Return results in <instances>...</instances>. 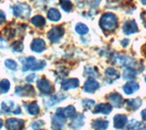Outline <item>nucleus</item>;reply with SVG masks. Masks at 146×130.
<instances>
[{
  "instance_id": "24",
  "label": "nucleus",
  "mask_w": 146,
  "mask_h": 130,
  "mask_svg": "<svg viewBox=\"0 0 146 130\" xmlns=\"http://www.w3.org/2000/svg\"><path fill=\"white\" fill-rule=\"evenodd\" d=\"M48 18L50 21H53V22H58V20H60L61 18V15L59 11L56 8H50L48 12Z\"/></svg>"
},
{
  "instance_id": "27",
  "label": "nucleus",
  "mask_w": 146,
  "mask_h": 130,
  "mask_svg": "<svg viewBox=\"0 0 146 130\" xmlns=\"http://www.w3.org/2000/svg\"><path fill=\"white\" fill-rule=\"evenodd\" d=\"M65 118H61V116H59L58 115L55 114L53 116H52V127L54 128H60L62 127L64 124H65Z\"/></svg>"
},
{
  "instance_id": "28",
  "label": "nucleus",
  "mask_w": 146,
  "mask_h": 130,
  "mask_svg": "<svg viewBox=\"0 0 146 130\" xmlns=\"http://www.w3.org/2000/svg\"><path fill=\"white\" fill-rule=\"evenodd\" d=\"M10 89V82L8 79H3L0 81V93L6 94Z\"/></svg>"
},
{
  "instance_id": "13",
  "label": "nucleus",
  "mask_w": 146,
  "mask_h": 130,
  "mask_svg": "<svg viewBox=\"0 0 146 130\" xmlns=\"http://www.w3.org/2000/svg\"><path fill=\"white\" fill-rule=\"evenodd\" d=\"M99 87H100V84L97 82V80L90 77L85 82L83 89H84V91L87 93H94Z\"/></svg>"
},
{
  "instance_id": "44",
  "label": "nucleus",
  "mask_w": 146,
  "mask_h": 130,
  "mask_svg": "<svg viewBox=\"0 0 146 130\" xmlns=\"http://www.w3.org/2000/svg\"><path fill=\"white\" fill-rule=\"evenodd\" d=\"M143 55L146 56V45L143 47Z\"/></svg>"
},
{
  "instance_id": "2",
  "label": "nucleus",
  "mask_w": 146,
  "mask_h": 130,
  "mask_svg": "<svg viewBox=\"0 0 146 130\" xmlns=\"http://www.w3.org/2000/svg\"><path fill=\"white\" fill-rule=\"evenodd\" d=\"M100 26L105 31H113L118 26V18L112 13H106L102 15L100 20Z\"/></svg>"
},
{
  "instance_id": "12",
  "label": "nucleus",
  "mask_w": 146,
  "mask_h": 130,
  "mask_svg": "<svg viewBox=\"0 0 146 130\" xmlns=\"http://www.w3.org/2000/svg\"><path fill=\"white\" fill-rule=\"evenodd\" d=\"M30 48L33 52L42 53L46 49V43L41 38H35L30 45Z\"/></svg>"
},
{
  "instance_id": "42",
  "label": "nucleus",
  "mask_w": 146,
  "mask_h": 130,
  "mask_svg": "<svg viewBox=\"0 0 146 130\" xmlns=\"http://www.w3.org/2000/svg\"><path fill=\"white\" fill-rule=\"evenodd\" d=\"M141 118H143V120H145V121H146V108H145V109H143V111H141Z\"/></svg>"
},
{
  "instance_id": "15",
  "label": "nucleus",
  "mask_w": 146,
  "mask_h": 130,
  "mask_svg": "<svg viewBox=\"0 0 146 130\" xmlns=\"http://www.w3.org/2000/svg\"><path fill=\"white\" fill-rule=\"evenodd\" d=\"M105 77H106V80L109 83H111L120 78V73L115 68H109L105 70Z\"/></svg>"
},
{
  "instance_id": "5",
  "label": "nucleus",
  "mask_w": 146,
  "mask_h": 130,
  "mask_svg": "<svg viewBox=\"0 0 146 130\" xmlns=\"http://www.w3.org/2000/svg\"><path fill=\"white\" fill-rule=\"evenodd\" d=\"M36 87H38V90L43 94V95H51L54 91V88L52 87L51 83H50L47 78H41L36 82Z\"/></svg>"
},
{
  "instance_id": "49",
  "label": "nucleus",
  "mask_w": 146,
  "mask_h": 130,
  "mask_svg": "<svg viewBox=\"0 0 146 130\" xmlns=\"http://www.w3.org/2000/svg\"></svg>"
},
{
  "instance_id": "40",
  "label": "nucleus",
  "mask_w": 146,
  "mask_h": 130,
  "mask_svg": "<svg viewBox=\"0 0 146 130\" xmlns=\"http://www.w3.org/2000/svg\"><path fill=\"white\" fill-rule=\"evenodd\" d=\"M7 47V42L4 40L2 37H0V48H5Z\"/></svg>"
},
{
  "instance_id": "4",
  "label": "nucleus",
  "mask_w": 146,
  "mask_h": 130,
  "mask_svg": "<svg viewBox=\"0 0 146 130\" xmlns=\"http://www.w3.org/2000/svg\"><path fill=\"white\" fill-rule=\"evenodd\" d=\"M1 109L4 112H7V113H12V114H15V115L21 114L20 106L11 100L3 101L2 104H1Z\"/></svg>"
},
{
  "instance_id": "14",
  "label": "nucleus",
  "mask_w": 146,
  "mask_h": 130,
  "mask_svg": "<svg viewBox=\"0 0 146 130\" xmlns=\"http://www.w3.org/2000/svg\"><path fill=\"white\" fill-rule=\"evenodd\" d=\"M112 111L111 105L108 104V103H102L95 106V109L93 110L94 114H104L108 115Z\"/></svg>"
},
{
  "instance_id": "3",
  "label": "nucleus",
  "mask_w": 146,
  "mask_h": 130,
  "mask_svg": "<svg viewBox=\"0 0 146 130\" xmlns=\"http://www.w3.org/2000/svg\"><path fill=\"white\" fill-rule=\"evenodd\" d=\"M13 13H14V16L17 17L27 18V17L29 16L31 13V9H30V7L27 5V4L18 3L13 7Z\"/></svg>"
},
{
  "instance_id": "33",
  "label": "nucleus",
  "mask_w": 146,
  "mask_h": 130,
  "mask_svg": "<svg viewBox=\"0 0 146 130\" xmlns=\"http://www.w3.org/2000/svg\"><path fill=\"white\" fill-rule=\"evenodd\" d=\"M11 49L13 50V52L20 53L24 49V45H23L21 41H16L11 45Z\"/></svg>"
},
{
  "instance_id": "32",
  "label": "nucleus",
  "mask_w": 146,
  "mask_h": 130,
  "mask_svg": "<svg viewBox=\"0 0 146 130\" xmlns=\"http://www.w3.org/2000/svg\"><path fill=\"white\" fill-rule=\"evenodd\" d=\"M141 127V123L135 119H131L127 125L128 130H139Z\"/></svg>"
},
{
  "instance_id": "7",
  "label": "nucleus",
  "mask_w": 146,
  "mask_h": 130,
  "mask_svg": "<svg viewBox=\"0 0 146 130\" xmlns=\"http://www.w3.org/2000/svg\"><path fill=\"white\" fill-rule=\"evenodd\" d=\"M7 130H23L25 127V121L19 118H8L6 121Z\"/></svg>"
},
{
  "instance_id": "16",
  "label": "nucleus",
  "mask_w": 146,
  "mask_h": 130,
  "mask_svg": "<svg viewBox=\"0 0 146 130\" xmlns=\"http://www.w3.org/2000/svg\"><path fill=\"white\" fill-rule=\"evenodd\" d=\"M80 86V81L77 78H70L64 80L61 83V88L62 90H70L72 88H77Z\"/></svg>"
},
{
  "instance_id": "29",
  "label": "nucleus",
  "mask_w": 146,
  "mask_h": 130,
  "mask_svg": "<svg viewBox=\"0 0 146 130\" xmlns=\"http://www.w3.org/2000/svg\"><path fill=\"white\" fill-rule=\"evenodd\" d=\"M59 4H60L61 8L65 12H70L73 8V5L70 0H60V1H59Z\"/></svg>"
},
{
  "instance_id": "43",
  "label": "nucleus",
  "mask_w": 146,
  "mask_h": 130,
  "mask_svg": "<svg viewBox=\"0 0 146 130\" xmlns=\"http://www.w3.org/2000/svg\"><path fill=\"white\" fill-rule=\"evenodd\" d=\"M128 43H129V40H128V39H124L123 41H121V44H122V46H123V47L127 46Z\"/></svg>"
},
{
  "instance_id": "39",
  "label": "nucleus",
  "mask_w": 146,
  "mask_h": 130,
  "mask_svg": "<svg viewBox=\"0 0 146 130\" xmlns=\"http://www.w3.org/2000/svg\"><path fill=\"white\" fill-rule=\"evenodd\" d=\"M100 0H89V4L93 7H96L99 6Z\"/></svg>"
},
{
  "instance_id": "45",
  "label": "nucleus",
  "mask_w": 146,
  "mask_h": 130,
  "mask_svg": "<svg viewBox=\"0 0 146 130\" xmlns=\"http://www.w3.org/2000/svg\"><path fill=\"white\" fill-rule=\"evenodd\" d=\"M3 127V120L0 118V128H1Z\"/></svg>"
},
{
  "instance_id": "6",
  "label": "nucleus",
  "mask_w": 146,
  "mask_h": 130,
  "mask_svg": "<svg viewBox=\"0 0 146 130\" xmlns=\"http://www.w3.org/2000/svg\"><path fill=\"white\" fill-rule=\"evenodd\" d=\"M64 33H65V30L62 26H54L48 33V37L52 43H57L63 37Z\"/></svg>"
},
{
  "instance_id": "10",
  "label": "nucleus",
  "mask_w": 146,
  "mask_h": 130,
  "mask_svg": "<svg viewBox=\"0 0 146 130\" xmlns=\"http://www.w3.org/2000/svg\"><path fill=\"white\" fill-rule=\"evenodd\" d=\"M76 109L73 106H68L65 108H58L56 111V115L61 116L63 118H70L72 116H75Z\"/></svg>"
},
{
  "instance_id": "26",
  "label": "nucleus",
  "mask_w": 146,
  "mask_h": 130,
  "mask_svg": "<svg viewBox=\"0 0 146 130\" xmlns=\"http://www.w3.org/2000/svg\"><path fill=\"white\" fill-rule=\"evenodd\" d=\"M125 103L129 108L132 110H137L141 106V99L139 97H137V98H134V99H128L125 101Z\"/></svg>"
},
{
  "instance_id": "35",
  "label": "nucleus",
  "mask_w": 146,
  "mask_h": 130,
  "mask_svg": "<svg viewBox=\"0 0 146 130\" xmlns=\"http://www.w3.org/2000/svg\"><path fill=\"white\" fill-rule=\"evenodd\" d=\"M81 104H82V106L84 107L85 110H89L92 106H94L95 102L93 100H91V99H84V100H82Z\"/></svg>"
},
{
  "instance_id": "23",
  "label": "nucleus",
  "mask_w": 146,
  "mask_h": 130,
  "mask_svg": "<svg viewBox=\"0 0 146 130\" xmlns=\"http://www.w3.org/2000/svg\"><path fill=\"white\" fill-rule=\"evenodd\" d=\"M26 106H27V113H29V115H31V116H38L39 114L40 109H39V106L38 105V103H36V101H33V102L29 103V104L26 105Z\"/></svg>"
},
{
  "instance_id": "41",
  "label": "nucleus",
  "mask_w": 146,
  "mask_h": 130,
  "mask_svg": "<svg viewBox=\"0 0 146 130\" xmlns=\"http://www.w3.org/2000/svg\"><path fill=\"white\" fill-rule=\"evenodd\" d=\"M141 20H143V24H144L145 28H146V11H144V12L141 13Z\"/></svg>"
},
{
  "instance_id": "18",
  "label": "nucleus",
  "mask_w": 146,
  "mask_h": 130,
  "mask_svg": "<svg viewBox=\"0 0 146 130\" xmlns=\"http://www.w3.org/2000/svg\"><path fill=\"white\" fill-rule=\"evenodd\" d=\"M108 100L110 103L115 107H121L123 104V98L118 93H112L108 97Z\"/></svg>"
},
{
  "instance_id": "19",
  "label": "nucleus",
  "mask_w": 146,
  "mask_h": 130,
  "mask_svg": "<svg viewBox=\"0 0 146 130\" xmlns=\"http://www.w3.org/2000/svg\"><path fill=\"white\" fill-rule=\"evenodd\" d=\"M67 97L63 96L62 94H58V95L52 96L51 97H49L48 99L45 102V105L48 107H52L54 106H56L57 104H58L59 102H61L62 100L66 99Z\"/></svg>"
},
{
  "instance_id": "11",
  "label": "nucleus",
  "mask_w": 146,
  "mask_h": 130,
  "mask_svg": "<svg viewBox=\"0 0 146 130\" xmlns=\"http://www.w3.org/2000/svg\"><path fill=\"white\" fill-rule=\"evenodd\" d=\"M122 29H123L124 34L127 35H131V34H135L138 32V26H137V24L135 23L134 20L126 21L124 25H123Z\"/></svg>"
},
{
  "instance_id": "30",
  "label": "nucleus",
  "mask_w": 146,
  "mask_h": 130,
  "mask_svg": "<svg viewBox=\"0 0 146 130\" xmlns=\"http://www.w3.org/2000/svg\"><path fill=\"white\" fill-rule=\"evenodd\" d=\"M138 74L134 68H127L123 73V78L124 79H133L136 75Z\"/></svg>"
},
{
  "instance_id": "9",
  "label": "nucleus",
  "mask_w": 146,
  "mask_h": 130,
  "mask_svg": "<svg viewBox=\"0 0 146 130\" xmlns=\"http://www.w3.org/2000/svg\"><path fill=\"white\" fill-rule=\"evenodd\" d=\"M15 94L18 97H33L35 96V89L31 85H25L23 87H17Z\"/></svg>"
},
{
  "instance_id": "31",
  "label": "nucleus",
  "mask_w": 146,
  "mask_h": 130,
  "mask_svg": "<svg viewBox=\"0 0 146 130\" xmlns=\"http://www.w3.org/2000/svg\"><path fill=\"white\" fill-rule=\"evenodd\" d=\"M75 31L79 35H85L89 32V28L86 25L82 24V23H79V24H77V26H75Z\"/></svg>"
},
{
  "instance_id": "22",
  "label": "nucleus",
  "mask_w": 146,
  "mask_h": 130,
  "mask_svg": "<svg viewBox=\"0 0 146 130\" xmlns=\"http://www.w3.org/2000/svg\"><path fill=\"white\" fill-rule=\"evenodd\" d=\"M84 125V116L82 114H78L77 116H75L74 118L71 120L70 122V127L73 129H77L81 127Z\"/></svg>"
},
{
  "instance_id": "46",
  "label": "nucleus",
  "mask_w": 146,
  "mask_h": 130,
  "mask_svg": "<svg viewBox=\"0 0 146 130\" xmlns=\"http://www.w3.org/2000/svg\"><path fill=\"white\" fill-rule=\"evenodd\" d=\"M141 3H143L144 6H146V0H141Z\"/></svg>"
},
{
  "instance_id": "34",
  "label": "nucleus",
  "mask_w": 146,
  "mask_h": 130,
  "mask_svg": "<svg viewBox=\"0 0 146 130\" xmlns=\"http://www.w3.org/2000/svg\"><path fill=\"white\" fill-rule=\"evenodd\" d=\"M5 66H6V68H7L8 69H10V70H16L17 68V62H15L12 59L5 60Z\"/></svg>"
},
{
  "instance_id": "48",
  "label": "nucleus",
  "mask_w": 146,
  "mask_h": 130,
  "mask_svg": "<svg viewBox=\"0 0 146 130\" xmlns=\"http://www.w3.org/2000/svg\"><path fill=\"white\" fill-rule=\"evenodd\" d=\"M145 82H146V76H145Z\"/></svg>"
},
{
  "instance_id": "1",
  "label": "nucleus",
  "mask_w": 146,
  "mask_h": 130,
  "mask_svg": "<svg viewBox=\"0 0 146 130\" xmlns=\"http://www.w3.org/2000/svg\"><path fill=\"white\" fill-rule=\"evenodd\" d=\"M22 63V71H38L43 69L46 66V62L44 60H38L34 56L24 57L20 59Z\"/></svg>"
},
{
  "instance_id": "20",
  "label": "nucleus",
  "mask_w": 146,
  "mask_h": 130,
  "mask_svg": "<svg viewBox=\"0 0 146 130\" xmlns=\"http://www.w3.org/2000/svg\"><path fill=\"white\" fill-rule=\"evenodd\" d=\"M139 84L135 81H130L124 85L123 87V91L126 95H131V94L135 93L137 90H139Z\"/></svg>"
},
{
  "instance_id": "37",
  "label": "nucleus",
  "mask_w": 146,
  "mask_h": 130,
  "mask_svg": "<svg viewBox=\"0 0 146 130\" xmlns=\"http://www.w3.org/2000/svg\"><path fill=\"white\" fill-rule=\"evenodd\" d=\"M6 21H7L6 14H5V13L2 10H0V24H3Z\"/></svg>"
},
{
  "instance_id": "25",
  "label": "nucleus",
  "mask_w": 146,
  "mask_h": 130,
  "mask_svg": "<svg viewBox=\"0 0 146 130\" xmlns=\"http://www.w3.org/2000/svg\"><path fill=\"white\" fill-rule=\"evenodd\" d=\"M31 24L35 26L36 28H43L46 25V19L44 18V16L36 15L31 18Z\"/></svg>"
},
{
  "instance_id": "47",
  "label": "nucleus",
  "mask_w": 146,
  "mask_h": 130,
  "mask_svg": "<svg viewBox=\"0 0 146 130\" xmlns=\"http://www.w3.org/2000/svg\"><path fill=\"white\" fill-rule=\"evenodd\" d=\"M139 130H146V127H143V128H141V129H139Z\"/></svg>"
},
{
  "instance_id": "17",
  "label": "nucleus",
  "mask_w": 146,
  "mask_h": 130,
  "mask_svg": "<svg viewBox=\"0 0 146 130\" xmlns=\"http://www.w3.org/2000/svg\"><path fill=\"white\" fill-rule=\"evenodd\" d=\"M113 124L116 129H122L127 124V116L125 115H116L113 118Z\"/></svg>"
},
{
  "instance_id": "38",
  "label": "nucleus",
  "mask_w": 146,
  "mask_h": 130,
  "mask_svg": "<svg viewBox=\"0 0 146 130\" xmlns=\"http://www.w3.org/2000/svg\"><path fill=\"white\" fill-rule=\"evenodd\" d=\"M36 74H30L29 76H27V77H26V80L27 82H33L36 79Z\"/></svg>"
},
{
  "instance_id": "8",
  "label": "nucleus",
  "mask_w": 146,
  "mask_h": 130,
  "mask_svg": "<svg viewBox=\"0 0 146 130\" xmlns=\"http://www.w3.org/2000/svg\"><path fill=\"white\" fill-rule=\"evenodd\" d=\"M113 59H114V61H115L116 64L126 66L127 68H135L136 62L134 59H132V58H131V57L116 55L113 57Z\"/></svg>"
},
{
  "instance_id": "21",
  "label": "nucleus",
  "mask_w": 146,
  "mask_h": 130,
  "mask_svg": "<svg viewBox=\"0 0 146 130\" xmlns=\"http://www.w3.org/2000/svg\"><path fill=\"white\" fill-rule=\"evenodd\" d=\"M91 127L94 130H106L109 127V122L103 118H98L92 121Z\"/></svg>"
},
{
  "instance_id": "36",
  "label": "nucleus",
  "mask_w": 146,
  "mask_h": 130,
  "mask_svg": "<svg viewBox=\"0 0 146 130\" xmlns=\"http://www.w3.org/2000/svg\"><path fill=\"white\" fill-rule=\"evenodd\" d=\"M44 121H42V120H38V121H36V122H34L33 124H32V125H31V127L33 128V129H35V130H38V129H39L41 127H43L44 125Z\"/></svg>"
}]
</instances>
